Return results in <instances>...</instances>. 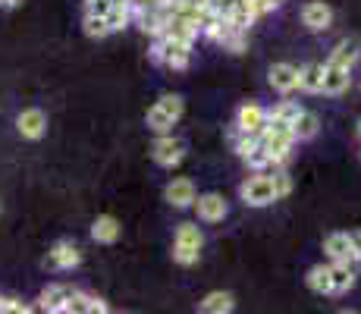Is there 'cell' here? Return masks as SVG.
Listing matches in <instances>:
<instances>
[{
	"label": "cell",
	"mask_w": 361,
	"mask_h": 314,
	"mask_svg": "<svg viewBox=\"0 0 361 314\" xmlns=\"http://www.w3.org/2000/svg\"><path fill=\"white\" fill-rule=\"evenodd\" d=\"M151 57L164 63L166 69H185L192 60V41L173 38V35H157L154 47H151Z\"/></svg>",
	"instance_id": "6da1fadb"
},
{
	"label": "cell",
	"mask_w": 361,
	"mask_h": 314,
	"mask_svg": "<svg viewBox=\"0 0 361 314\" xmlns=\"http://www.w3.org/2000/svg\"><path fill=\"white\" fill-rule=\"evenodd\" d=\"M239 198L245 201L248 207H267V205H274V201H280L274 173H255V176H248L245 183L239 186Z\"/></svg>",
	"instance_id": "7a4b0ae2"
},
{
	"label": "cell",
	"mask_w": 361,
	"mask_h": 314,
	"mask_svg": "<svg viewBox=\"0 0 361 314\" xmlns=\"http://www.w3.org/2000/svg\"><path fill=\"white\" fill-rule=\"evenodd\" d=\"M201 246H204V236H201L198 223H179L176 242H173V261L183 264V267H192V264H198Z\"/></svg>",
	"instance_id": "3957f363"
},
{
	"label": "cell",
	"mask_w": 361,
	"mask_h": 314,
	"mask_svg": "<svg viewBox=\"0 0 361 314\" xmlns=\"http://www.w3.org/2000/svg\"><path fill=\"white\" fill-rule=\"evenodd\" d=\"M183 110H185L183 97L179 95H164L161 101L148 110V116H145V120H148V129H154L157 135H161V132H170L173 126H176L179 116H183Z\"/></svg>",
	"instance_id": "277c9868"
},
{
	"label": "cell",
	"mask_w": 361,
	"mask_h": 314,
	"mask_svg": "<svg viewBox=\"0 0 361 314\" xmlns=\"http://www.w3.org/2000/svg\"><path fill=\"white\" fill-rule=\"evenodd\" d=\"M151 157H154L157 167H166V170H173V167L183 164L185 145L179 142V138H173L170 132H161V135L154 138V145H151Z\"/></svg>",
	"instance_id": "5b68a950"
},
{
	"label": "cell",
	"mask_w": 361,
	"mask_h": 314,
	"mask_svg": "<svg viewBox=\"0 0 361 314\" xmlns=\"http://www.w3.org/2000/svg\"><path fill=\"white\" fill-rule=\"evenodd\" d=\"M267 79H270V88L280 95L302 92V66H295V63H274Z\"/></svg>",
	"instance_id": "8992f818"
},
{
	"label": "cell",
	"mask_w": 361,
	"mask_h": 314,
	"mask_svg": "<svg viewBox=\"0 0 361 314\" xmlns=\"http://www.w3.org/2000/svg\"><path fill=\"white\" fill-rule=\"evenodd\" d=\"M267 120H270V110H264L261 104H242L239 114H235V129L261 135L267 129Z\"/></svg>",
	"instance_id": "52a82bcc"
},
{
	"label": "cell",
	"mask_w": 361,
	"mask_h": 314,
	"mask_svg": "<svg viewBox=\"0 0 361 314\" xmlns=\"http://www.w3.org/2000/svg\"><path fill=\"white\" fill-rule=\"evenodd\" d=\"M324 255H327L330 261H349V264H358L352 233H330L327 239H324Z\"/></svg>",
	"instance_id": "ba28073f"
},
{
	"label": "cell",
	"mask_w": 361,
	"mask_h": 314,
	"mask_svg": "<svg viewBox=\"0 0 361 314\" xmlns=\"http://www.w3.org/2000/svg\"><path fill=\"white\" fill-rule=\"evenodd\" d=\"M16 129H19V135H23V138H29V142H38V138L47 132V116H44V110L25 107L23 114L16 116Z\"/></svg>",
	"instance_id": "9c48e42d"
},
{
	"label": "cell",
	"mask_w": 361,
	"mask_h": 314,
	"mask_svg": "<svg viewBox=\"0 0 361 314\" xmlns=\"http://www.w3.org/2000/svg\"><path fill=\"white\" fill-rule=\"evenodd\" d=\"M79 261H82V251L66 239L54 242V248L47 251V267L51 270H73V267H79Z\"/></svg>",
	"instance_id": "30bf717a"
},
{
	"label": "cell",
	"mask_w": 361,
	"mask_h": 314,
	"mask_svg": "<svg viewBox=\"0 0 361 314\" xmlns=\"http://www.w3.org/2000/svg\"><path fill=\"white\" fill-rule=\"evenodd\" d=\"M195 211H198V220H204V223H220L226 217V198L224 195H217V192H204V195H198L195 198Z\"/></svg>",
	"instance_id": "8fae6325"
},
{
	"label": "cell",
	"mask_w": 361,
	"mask_h": 314,
	"mask_svg": "<svg viewBox=\"0 0 361 314\" xmlns=\"http://www.w3.org/2000/svg\"><path fill=\"white\" fill-rule=\"evenodd\" d=\"M302 23H305V29H311V32H327L333 25V10L324 0H311V4L302 6Z\"/></svg>",
	"instance_id": "7c38bea8"
},
{
	"label": "cell",
	"mask_w": 361,
	"mask_h": 314,
	"mask_svg": "<svg viewBox=\"0 0 361 314\" xmlns=\"http://www.w3.org/2000/svg\"><path fill=\"white\" fill-rule=\"evenodd\" d=\"M164 198L170 201L173 207H192V205H195V198H198L195 183H192V179H185V176L173 179V183H166V188H164Z\"/></svg>",
	"instance_id": "4fadbf2b"
},
{
	"label": "cell",
	"mask_w": 361,
	"mask_h": 314,
	"mask_svg": "<svg viewBox=\"0 0 361 314\" xmlns=\"http://www.w3.org/2000/svg\"><path fill=\"white\" fill-rule=\"evenodd\" d=\"M73 286H66V283H51L44 292H41V298H38V308L41 311H51V314H57V311H63L66 308V302L73 298Z\"/></svg>",
	"instance_id": "5bb4252c"
},
{
	"label": "cell",
	"mask_w": 361,
	"mask_h": 314,
	"mask_svg": "<svg viewBox=\"0 0 361 314\" xmlns=\"http://www.w3.org/2000/svg\"><path fill=\"white\" fill-rule=\"evenodd\" d=\"M104 311H110L104 298L88 296V292H79V289L73 292V298H69L63 308V314H104Z\"/></svg>",
	"instance_id": "9a60e30c"
},
{
	"label": "cell",
	"mask_w": 361,
	"mask_h": 314,
	"mask_svg": "<svg viewBox=\"0 0 361 314\" xmlns=\"http://www.w3.org/2000/svg\"><path fill=\"white\" fill-rule=\"evenodd\" d=\"M330 277H333V296H339V292H349L352 286H355L358 264H349V261H330Z\"/></svg>",
	"instance_id": "2e32d148"
},
{
	"label": "cell",
	"mask_w": 361,
	"mask_h": 314,
	"mask_svg": "<svg viewBox=\"0 0 361 314\" xmlns=\"http://www.w3.org/2000/svg\"><path fill=\"white\" fill-rule=\"evenodd\" d=\"M120 233H123V227L114 214H101V217L92 223V239L101 242V246H114V242L120 239Z\"/></svg>",
	"instance_id": "e0dca14e"
},
{
	"label": "cell",
	"mask_w": 361,
	"mask_h": 314,
	"mask_svg": "<svg viewBox=\"0 0 361 314\" xmlns=\"http://www.w3.org/2000/svg\"><path fill=\"white\" fill-rule=\"evenodd\" d=\"M358 60H361V44L355 38H343L327 57V63H336V66H345V69H355Z\"/></svg>",
	"instance_id": "ac0fdd59"
},
{
	"label": "cell",
	"mask_w": 361,
	"mask_h": 314,
	"mask_svg": "<svg viewBox=\"0 0 361 314\" xmlns=\"http://www.w3.org/2000/svg\"><path fill=\"white\" fill-rule=\"evenodd\" d=\"M352 85V69L327 63V73H324V95H343Z\"/></svg>",
	"instance_id": "d6986e66"
},
{
	"label": "cell",
	"mask_w": 361,
	"mask_h": 314,
	"mask_svg": "<svg viewBox=\"0 0 361 314\" xmlns=\"http://www.w3.org/2000/svg\"><path fill=\"white\" fill-rule=\"evenodd\" d=\"M305 283H308L311 292L317 296H333V277H330V264H314V267L305 274Z\"/></svg>",
	"instance_id": "ffe728a7"
},
{
	"label": "cell",
	"mask_w": 361,
	"mask_h": 314,
	"mask_svg": "<svg viewBox=\"0 0 361 314\" xmlns=\"http://www.w3.org/2000/svg\"><path fill=\"white\" fill-rule=\"evenodd\" d=\"M324 73H327V63H308V66H302V92L324 95Z\"/></svg>",
	"instance_id": "44dd1931"
},
{
	"label": "cell",
	"mask_w": 361,
	"mask_h": 314,
	"mask_svg": "<svg viewBox=\"0 0 361 314\" xmlns=\"http://www.w3.org/2000/svg\"><path fill=\"white\" fill-rule=\"evenodd\" d=\"M198 308L204 311V314H230L235 308V298L230 296V292H207L204 298L198 302Z\"/></svg>",
	"instance_id": "7402d4cb"
},
{
	"label": "cell",
	"mask_w": 361,
	"mask_h": 314,
	"mask_svg": "<svg viewBox=\"0 0 361 314\" xmlns=\"http://www.w3.org/2000/svg\"><path fill=\"white\" fill-rule=\"evenodd\" d=\"M135 19V4L132 0H123V4H116L114 0V10L107 13V23H110V29L114 32H123L126 25Z\"/></svg>",
	"instance_id": "603a6c76"
},
{
	"label": "cell",
	"mask_w": 361,
	"mask_h": 314,
	"mask_svg": "<svg viewBox=\"0 0 361 314\" xmlns=\"http://www.w3.org/2000/svg\"><path fill=\"white\" fill-rule=\"evenodd\" d=\"M293 129H295L298 142H308V138L317 135V129H321V120H317V114H311V110H302V114H298V120L293 123Z\"/></svg>",
	"instance_id": "cb8c5ba5"
},
{
	"label": "cell",
	"mask_w": 361,
	"mask_h": 314,
	"mask_svg": "<svg viewBox=\"0 0 361 314\" xmlns=\"http://www.w3.org/2000/svg\"><path fill=\"white\" fill-rule=\"evenodd\" d=\"M302 104L298 101H289V95H286V101H276L274 107H270V120H283V123H295L298 120V114H302Z\"/></svg>",
	"instance_id": "d4e9b609"
},
{
	"label": "cell",
	"mask_w": 361,
	"mask_h": 314,
	"mask_svg": "<svg viewBox=\"0 0 361 314\" xmlns=\"http://www.w3.org/2000/svg\"><path fill=\"white\" fill-rule=\"evenodd\" d=\"M82 25H85V35L88 38H107L110 32V23H107V16H85L82 19Z\"/></svg>",
	"instance_id": "484cf974"
},
{
	"label": "cell",
	"mask_w": 361,
	"mask_h": 314,
	"mask_svg": "<svg viewBox=\"0 0 361 314\" xmlns=\"http://www.w3.org/2000/svg\"><path fill=\"white\" fill-rule=\"evenodd\" d=\"M32 311V305H25L23 298H0V314H25Z\"/></svg>",
	"instance_id": "4316f807"
},
{
	"label": "cell",
	"mask_w": 361,
	"mask_h": 314,
	"mask_svg": "<svg viewBox=\"0 0 361 314\" xmlns=\"http://www.w3.org/2000/svg\"><path fill=\"white\" fill-rule=\"evenodd\" d=\"M274 183H276V195H280V198H286L289 192H293V176H289L286 170H274Z\"/></svg>",
	"instance_id": "83f0119b"
},
{
	"label": "cell",
	"mask_w": 361,
	"mask_h": 314,
	"mask_svg": "<svg viewBox=\"0 0 361 314\" xmlns=\"http://www.w3.org/2000/svg\"><path fill=\"white\" fill-rule=\"evenodd\" d=\"M114 10V0H85V16H107Z\"/></svg>",
	"instance_id": "f1b7e54d"
},
{
	"label": "cell",
	"mask_w": 361,
	"mask_h": 314,
	"mask_svg": "<svg viewBox=\"0 0 361 314\" xmlns=\"http://www.w3.org/2000/svg\"><path fill=\"white\" fill-rule=\"evenodd\" d=\"M352 242H355V255H358V264H361V229H352Z\"/></svg>",
	"instance_id": "f546056e"
},
{
	"label": "cell",
	"mask_w": 361,
	"mask_h": 314,
	"mask_svg": "<svg viewBox=\"0 0 361 314\" xmlns=\"http://www.w3.org/2000/svg\"><path fill=\"white\" fill-rule=\"evenodd\" d=\"M19 0H0V6H16Z\"/></svg>",
	"instance_id": "4dcf8cb0"
},
{
	"label": "cell",
	"mask_w": 361,
	"mask_h": 314,
	"mask_svg": "<svg viewBox=\"0 0 361 314\" xmlns=\"http://www.w3.org/2000/svg\"><path fill=\"white\" fill-rule=\"evenodd\" d=\"M267 4H270V10H276V6H280L283 0H267Z\"/></svg>",
	"instance_id": "1f68e13d"
},
{
	"label": "cell",
	"mask_w": 361,
	"mask_h": 314,
	"mask_svg": "<svg viewBox=\"0 0 361 314\" xmlns=\"http://www.w3.org/2000/svg\"><path fill=\"white\" fill-rule=\"evenodd\" d=\"M358 135H361V126H358Z\"/></svg>",
	"instance_id": "d6a6232c"
},
{
	"label": "cell",
	"mask_w": 361,
	"mask_h": 314,
	"mask_svg": "<svg viewBox=\"0 0 361 314\" xmlns=\"http://www.w3.org/2000/svg\"><path fill=\"white\" fill-rule=\"evenodd\" d=\"M0 298H4V296H0Z\"/></svg>",
	"instance_id": "836d02e7"
}]
</instances>
